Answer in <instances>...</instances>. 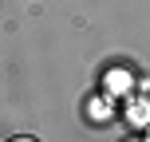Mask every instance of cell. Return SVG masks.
Returning <instances> with one entry per match:
<instances>
[{"label":"cell","mask_w":150,"mask_h":142,"mask_svg":"<svg viewBox=\"0 0 150 142\" xmlns=\"http://www.w3.org/2000/svg\"><path fill=\"white\" fill-rule=\"evenodd\" d=\"M12 142H36V138H12Z\"/></svg>","instance_id":"6da1fadb"},{"label":"cell","mask_w":150,"mask_h":142,"mask_svg":"<svg viewBox=\"0 0 150 142\" xmlns=\"http://www.w3.org/2000/svg\"><path fill=\"white\" fill-rule=\"evenodd\" d=\"M146 142H150V134H146Z\"/></svg>","instance_id":"7a4b0ae2"}]
</instances>
